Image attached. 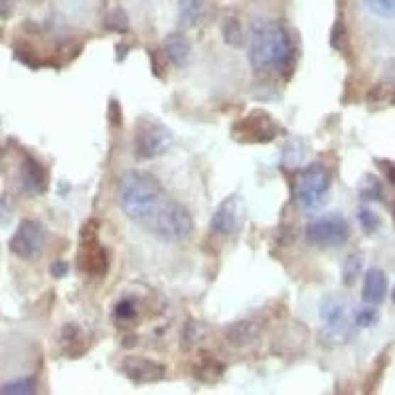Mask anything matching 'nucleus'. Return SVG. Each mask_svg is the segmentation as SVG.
Instances as JSON below:
<instances>
[{
	"mask_svg": "<svg viewBox=\"0 0 395 395\" xmlns=\"http://www.w3.org/2000/svg\"><path fill=\"white\" fill-rule=\"evenodd\" d=\"M362 4L377 18L395 20V0H362Z\"/></svg>",
	"mask_w": 395,
	"mask_h": 395,
	"instance_id": "obj_22",
	"label": "nucleus"
},
{
	"mask_svg": "<svg viewBox=\"0 0 395 395\" xmlns=\"http://www.w3.org/2000/svg\"><path fill=\"white\" fill-rule=\"evenodd\" d=\"M364 267V255L362 253H350L344 265H342V283L344 285H354L358 281L360 273Z\"/></svg>",
	"mask_w": 395,
	"mask_h": 395,
	"instance_id": "obj_19",
	"label": "nucleus"
},
{
	"mask_svg": "<svg viewBox=\"0 0 395 395\" xmlns=\"http://www.w3.org/2000/svg\"><path fill=\"white\" fill-rule=\"evenodd\" d=\"M321 318L322 322L326 324V328L336 334H342V332L348 330V322H350V313L348 306L344 301L336 299V296H330L326 299L321 306Z\"/></svg>",
	"mask_w": 395,
	"mask_h": 395,
	"instance_id": "obj_12",
	"label": "nucleus"
},
{
	"mask_svg": "<svg viewBox=\"0 0 395 395\" xmlns=\"http://www.w3.org/2000/svg\"><path fill=\"white\" fill-rule=\"evenodd\" d=\"M394 301H395V289H394Z\"/></svg>",
	"mask_w": 395,
	"mask_h": 395,
	"instance_id": "obj_34",
	"label": "nucleus"
},
{
	"mask_svg": "<svg viewBox=\"0 0 395 395\" xmlns=\"http://www.w3.org/2000/svg\"><path fill=\"white\" fill-rule=\"evenodd\" d=\"M62 340H64V350L67 358H79L85 352V344H83V334L77 324H67L62 330Z\"/></svg>",
	"mask_w": 395,
	"mask_h": 395,
	"instance_id": "obj_18",
	"label": "nucleus"
},
{
	"mask_svg": "<svg viewBox=\"0 0 395 395\" xmlns=\"http://www.w3.org/2000/svg\"><path fill=\"white\" fill-rule=\"evenodd\" d=\"M121 369L133 384H155L165 377L166 372L162 364L147 358H137V356H129L121 364Z\"/></svg>",
	"mask_w": 395,
	"mask_h": 395,
	"instance_id": "obj_10",
	"label": "nucleus"
},
{
	"mask_svg": "<svg viewBox=\"0 0 395 395\" xmlns=\"http://www.w3.org/2000/svg\"><path fill=\"white\" fill-rule=\"evenodd\" d=\"M221 34H223V40L226 44L231 48H241L245 38H243V28H241V22L238 18H230L223 20V26H221Z\"/></svg>",
	"mask_w": 395,
	"mask_h": 395,
	"instance_id": "obj_20",
	"label": "nucleus"
},
{
	"mask_svg": "<svg viewBox=\"0 0 395 395\" xmlns=\"http://www.w3.org/2000/svg\"><path fill=\"white\" fill-rule=\"evenodd\" d=\"M204 0H180L178 4V12H180V20L186 26H196L198 20L202 16Z\"/></svg>",
	"mask_w": 395,
	"mask_h": 395,
	"instance_id": "obj_21",
	"label": "nucleus"
},
{
	"mask_svg": "<svg viewBox=\"0 0 395 395\" xmlns=\"http://www.w3.org/2000/svg\"><path fill=\"white\" fill-rule=\"evenodd\" d=\"M77 265L85 275L103 277L109 269V259L107 251L103 245L97 243V239H83V245L77 255Z\"/></svg>",
	"mask_w": 395,
	"mask_h": 395,
	"instance_id": "obj_9",
	"label": "nucleus"
},
{
	"mask_svg": "<svg viewBox=\"0 0 395 395\" xmlns=\"http://www.w3.org/2000/svg\"><path fill=\"white\" fill-rule=\"evenodd\" d=\"M346 42H348V34H346V28H344V22H336L334 28H332V34H330V44L334 50H344L346 46Z\"/></svg>",
	"mask_w": 395,
	"mask_h": 395,
	"instance_id": "obj_28",
	"label": "nucleus"
},
{
	"mask_svg": "<svg viewBox=\"0 0 395 395\" xmlns=\"http://www.w3.org/2000/svg\"><path fill=\"white\" fill-rule=\"evenodd\" d=\"M172 145V133L157 119H140L135 129V157L140 160H150Z\"/></svg>",
	"mask_w": 395,
	"mask_h": 395,
	"instance_id": "obj_5",
	"label": "nucleus"
},
{
	"mask_svg": "<svg viewBox=\"0 0 395 395\" xmlns=\"http://www.w3.org/2000/svg\"><path fill=\"white\" fill-rule=\"evenodd\" d=\"M12 9H14V0H0V16L6 18L12 14Z\"/></svg>",
	"mask_w": 395,
	"mask_h": 395,
	"instance_id": "obj_32",
	"label": "nucleus"
},
{
	"mask_svg": "<svg viewBox=\"0 0 395 395\" xmlns=\"http://www.w3.org/2000/svg\"><path fill=\"white\" fill-rule=\"evenodd\" d=\"M147 228L150 233H155L160 241L166 243H178L192 235L194 220L190 211L182 204L166 200L158 213L148 221Z\"/></svg>",
	"mask_w": 395,
	"mask_h": 395,
	"instance_id": "obj_3",
	"label": "nucleus"
},
{
	"mask_svg": "<svg viewBox=\"0 0 395 395\" xmlns=\"http://www.w3.org/2000/svg\"><path fill=\"white\" fill-rule=\"evenodd\" d=\"M259 324L253 321H239L226 330V340L233 348H245L257 340Z\"/></svg>",
	"mask_w": 395,
	"mask_h": 395,
	"instance_id": "obj_16",
	"label": "nucleus"
},
{
	"mask_svg": "<svg viewBox=\"0 0 395 395\" xmlns=\"http://www.w3.org/2000/svg\"><path fill=\"white\" fill-rule=\"evenodd\" d=\"M67 271H69V265H67L65 261H55V263H52V267H50V273H52V277H55V279L65 277L67 275Z\"/></svg>",
	"mask_w": 395,
	"mask_h": 395,
	"instance_id": "obj_30",
	"label": "nucleus"
},
{
	"mask_svg": "<svg viewBox=\"0 0 395 395\" xmlns=\"http://www.w3.org/2000/svg\"><path fill=\"white\" fill-rule=\"evenodd\" d=\"M165 186L145 170H130L121 178L119 204L130 220L147 226L166 202Z\"/></svg>",
	"mask_w": 395,
	"mask_h": 395,
	"instance_id": "obj_2",
	"label": "nucleus"
},
{
	"mask_svg": "<svg viewBox=\"0 0 395 395\" xmlns=\"http://www.w3.org/2000/svg\"><path fill=\"white\" fill-rule=\"evenodd\" d=\"M233 133L239 140H247V143H271L279 135V127L273 121V117L265 111H253L249 113L245 119L235 123Z\"/></svg>",
	"mask_w": 395,
	"mask_h": 395,
	"instance_id": "obj_8",
	"label": "nucleus"
},
{
	"mask_svg": "<svg viewBox=\"0 0 395 395\" xmlns=\"http://www.w3.org/2000/svg\"><path fill=\"white\" fill-rule=\"evenodd\" d=\"M294 42L291 32L279 22L255 20L249 40V64L255 72H269L291 77L294 69Z\"/></svg>",
	"mask_w": 395,
	"mask_h": 395,
	"instance_id": "obj_1",
	"label": "nucleus"
},
{
	"mask_svg": "<svg viewBox=\"0 0 395 395\" xmlns=\"http://www.w3.org/2000/svg\"><path fill=\"white\" fill-rule=\"evenodd\" d=\"M330 188V174L322 165H311L303 168L294 178V200L304 210L321 208Z\"/></svg>",
	"mask_w": 395,
	"mask_h": 395,
	"instance_id": "obj_4",
	"label": "nucleus"
},
{
	"mask_svg": "<svg viewBox=\"0 0 395 395\" xmlns=\"http://www.w3.org/2000/svg\"><path fill=\"white\" fill-rule=\"evenodd\" d=\"M36 391V379L34 377H22V379H14L10 384H4L0 387V394L10 395H28Z\"/></svg>",
	"mask_w": 395,
	"mask_h": 395,
	"instance_id": "obj_24",
	"label": "nucleus"
},
{
	"mask_svg": "<svg viewBox=\"0 0 395 395\" xmlns=\"http://www.w3.org/2000/svg\"><path fill=\"white\" fill-rule=\"evenodd\" d=\"M223 372H226V366L221 364L220 360L204 356V358L200 360V364L194 368V376L198 377L200 382H204V384H216V382H220L221 379Z\"/></svg>",
	"mask_w": 395,
	"mask_h": 395,
	"instance_id": "obj_17",
	"label": "nucleus"
},
{
	"mask_svg": "<svg viewBox=\"0 0 395 395\" xmlns=\"http://www.w3.org/2000/svg\"><path fill=\"white\" fill-rule=\"evenodd\" d=\"M350 238L348 221L340 213H328L306 226V239L316 247H338Z\"/></svg>",
	"mask_w": 395,
	"mask_h": 395,
	"instance_id": "obj_6",
	"label": "nucleus"
},
{
	"mask_svg": "<svg viewBox=\"0 0 395 395\" xmlns=\"http://www.w3.org/2000/svg\"><path fill=\"white\" fill-rule=\"evenodd\" d=\"M165 55L172 65L184 67L192 57V44L184 34H170L165 40Z\"/></svg>",
	"mask_w": 395,
	"mask_h": 395,
	"instance_id": "obj_15",
	"label": "nucleus"
},
{
	"mask_svg": "<svg viewBox=\"0 0 395 395\" xmlns=\"http://www.w3.org/2000/svg\"><path fill=\"white\" fill-rule=\"evenodd\" d=\"M109 117H111V123H113V125H121V123H123V111H121L119 103L117 101H111Z\"/></svg>",
	"mask_w": 395,
	"mask_h": 395,
	"instance_id": "obj_31",
	"label": "nucleus"
},
{
	"mask_svg": "<svg viewBox=\"0 0 395 395\" xmlns=\"http://www.w3.org/2000/svg\"><path fill=\"white\" fill-rule=\"evenodd\" d=\"M20 180H22V188L28 194H32V196L46 192L48 174L44 166L40 165L36 158H24V165H22V170H20Z\"/></svg>",
	"mask_w": 395,
	"mask_h": 395,
	"instance_id": "obj_13",
	"label": "nucleus"
},
{
	"mask_svg": "<svg viewBox=\"0 0 395 395\" xmlns=\"http://www.w3.org/2000/svg\"><path fill=\"white\" fill-rule=\"evenodd\" d=\"M387 294V279L386 273L377 267L368 269V273L364 277V286H362V299L368 304L384 303Z\"/></svg>",
	"mask_w": 395,
	"mask_h": 395,
	"instance_id": "obj_14",
	"label": "nucleus"
},
{
	"mask_svg": "<svg viewBox=\"0 0 395 395\" xmlns=\"http://www.w3.org/2000/svg\"><path fill=\"white\" fill-rule=\"evenodd\" d=\"M382 168H384V172H386L387 180L395 184V165L394 162H382Z\"/></svg>",
	"mask_w": 395,
	"mask_h": 395,
	"instance_id": "obj_33",
	"label": "nucleus"
},
{
	"mask_svg": "<svg viewBox=\"0 0 395 395\" xmlns=\"http://www.w3.org/2000/svg\"><path fill=\"white\" fill-rule=\"evenodd\" d=\"M241 202L238 198H228L218 206V210L213 211V218H211V228L216 233L221 235H233L238 233V230L241 228Z\"/></svg>",
	"mask_w": 395,
	"mask_h": 395,
	"instance_id": "obj_11",
	"label": "nucleus"
},
{
	"mask_svg": "<svg viewBox=\"0 0 395 395\" xmlns=\"http://www.w3.org/2000/svg\"><path fill=\"white\" fill-rule=\"evenodd\" d=\"M137 316V304L133 299H121L115 306V318L117 321H133Z\"/></svg>",
	"mask_w": 395,
	"mask_h": 395,
	"instance_id": "obj_25",
	"label": "nucleus"
},
{
	"mask_svg": "<svg viewBox=\"0 0 395 395\" xmlns=\"http://www.w3.org/2000/svg\"><path fill=\"white\" fill-rule=\"evenodd\" d=\"M44 247H46V230L40 221L24 220L10 239L12 253L26 261L40 257Z\"/></svg>",
	"mask_w": 395,
	"mask_h": 395,
	"instance_id": "obj_7",
	"label": "nucleus"
},
{
	"mask_svg": "<svg viewBox=\"0 0 395 395\" xmlns=\"http://www.w3.org/2000/svg\"><path fill=\"white\" fill-rule=\"evenodd\" d=\"M103 24H105V28H107L109 32H117V34H127L130 28L129 18H127L125 10L121 9L111 10L109 14L105 16V20H103Z\"/></svg>",
	"mask_w": 395,
	"mask_h": 395,
	"instance_id": "obj_23",
	"label": "nucleus"
},
{
	"mask_svg": "<svg viewBox=\"0 0 395 395\" xmlns=\"http://www.w3.org/2000/svg\"><path fill=\"white\" fill-rule=\"evenodd\" d=\"M358 220L362 223V228L366 230V233H374L379 228V218H377L376 211L368 210V208H362L358 211Z\"/></svg>",
	"mask_w": 395,
	"mask_h": 395,
	"instance_id": "obj_26",
	"label": "nucleus"
},
{
	"mask_svg": "<svg viewBox=\"0 0 395 395\" xmlns=\"http://www.w3.org/2000/svg\"><path fill=\"white\" fill-rule=\"evenodd\" d=\"M198 340H200V326L190 321L182 328V348L190 350Z\"/></svg>",
	"mask_w": 395,
	"mask_h": 395,
	"instance_id": "obj_27",
	"label": "nucleus"
},
{
	"mask_svg": "<svg viewBox=\"0 0 395 395\" xmlns=\"http://www.w3.org/2000/svg\"><path fill=\"white\" fill-rule=\"evenodd\" d=\"M377 322V311L372 308V306H366V308H360L356 313V324L362 326V328H368V326H374Z\"/></svg>",
	"mask_w": 395,
	"mask_h": 395,
	"instance_id": "obj_29",
	"label": "nucleus"
}]
</instances>
